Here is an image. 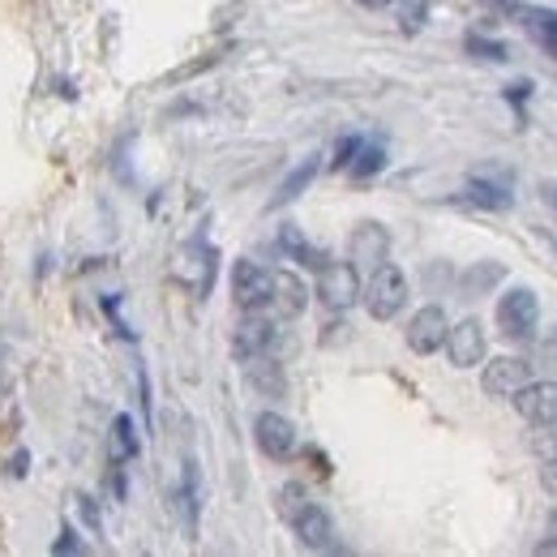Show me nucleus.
I'll use <instances>...</instances> for the list:
<instances>
[{
  "mask_svg": "<svg viewBox=\"0 0 557 557\" xmlns=\"http://www.w3.org/2000/svg\"><path fill=\"white\" fill-rule=\"evenodd\" d=\"M253 437H258V450L271 459H292V450H296V429L278 412H262L253 420Z\"/></svg>",
  "mask_w": 557,
  "mask_h": 557,
  "instance_id": "11",
  "label": "nucleus"
},
{
  "mask_svg": "<svg viewBox=\"0 0 557 557\" xmlns=\"http://www.w3.org/2000/svg\"><path fill=\"white\" fill-rule=\"evenodd\" d=\"M305 300H309V292H305V283L292 275V271H271V313L275 318H296V313H305Z\"/></svg>",
  "mask_w": 557,
  "mask_h": 557,
  "instance_id": "12",
  "label": "nucleus"
},
{
  "mask_svg": "<svg viewBox=\"0 0 557 557\" xmlns=\"http://www.w3.org/2000/svg\"><path fill=\"white\" fill-rule=\"evenodd\" d=\"M278 245H283V249H287V253H292L296 262H305V267H313V271H322V267L331 262V258H326V253H318V249H313V245H309V240H305V236H300L296 227H283Z\"/></svg>",
  "mask_w": 557,
  "mask_h": 557,
  "instance_id": "18",
  "label": "nucleus"
},
{
  "mask_svg": "<svg viewBox=\"0 0 557 557\" xmlns=\"http://www.w3.org/2000/svg\"><path fill=\"white\" fill-rule=\"evenodd\" d=\"M532 429H536V433L528 437V446H532L536 455L554 459V455H557V420H554V424H532Z\"/></svg>",
  "mask_w": 557,
  "mask_h": 557,
  "instance_id": "21",
  "label": "nucleus"
},
{
  "mask_svg": "<svg viewBox=\"0 0 557 557\" xmlns=\"http://www.w3.org/2000/svg\"><path fill=\"white\" fill-rule=\"evenodd\" d=\"M446 331H450L446 313L437 305H424L417 318L408 322V348L417 351V356H433V351L446 344Z\"/></svg>",
  "mask_w": 557,
  "mask_h": 557,
  "instance_id": "10",
  "label": "nucleus"
},
{
  "mask_svg": "<svg viewBox=\"0 0 557 557\" xmlns=\"http://www.w3.org/2000/svg\"><path fill=\"white\" fill-rule=\"evenodd\" d=\"M510 399H515V412L528 424H554L557 420V382H528Z\"/></svg>",
  "mask_w": 557,
  "mask_h": 557,
  "instance_id": "8",
  "label": "nucleus"
},
{
  "mask_svg": "<svg viewBox=\"0 0 557 557\" xmlns=\"http://www.w3.org/2000/svg\"><path fill=\"white\" fill-rule=\"evenodd\" d=\"M549 532H554V536H557V510H554V515H549Z\"/></svg>",
  "mask_w": 557,
  "mask_h": 557,
  "instance_id": "29",
  "label": "nucleus"
},
{
  "mask_svg": "<svg viewBox=\"0 0 557 557\" xmlns=\"http://www.w3.org/2000/svg\"><path fill=\"white\" fill-rule=\"evenodd\" d=\"M463 198L472 202V207H485V210H506L515 198H510V189L506 185H497V181H468V189H463Z\"/></svg>",
  "mask_w": 557,
  "mask_h": 557,
  "instance_id": "15",
  "label": "nucleus"
},
{
  "mask_svg": "<svg viewBox=\"0 0 557 557\" xmlns=\"http://www.w3.org/2000/svg\"><path fill=\"white\" fill-rule=\"evenodd\" d=\"M386 253H391V236H386L382 223H360V227L351 232L348 262L356 271H377V267L386 262Z\"/></svg>",
  "mask_w": 557,
  "mask_h": 557,
  "instance_id": "7",
  "label": "nucleus"
},
{
  "mask_svg": "<svg viewBox=\"0 0 557 557\" xmlns=\"http://www.w3.org/2000/svg\"><path fill=\"white\" fill-rule=\"evenodd\" d=\"M502 275H506V271H502L497 262H485V267H476V271H468V278H463V287H468L472 296H481V292H485V287H493V283H497V278H502Z\"/></svg>",
  "mask_w": 557,
  "mask_h": 557,
  "instance_id": "20",
  "label": "nucleus"
},
{
  "mask_svg": "<svg viewBox=\"0 0 557 557\" xmlns=\"http://www.w3.org/2000/svg\"><path fill=\"white\" fill-rule=\"evenodd\" d=\"M541 485L557 497V455H554V459H545V468H541Z\"/></svg>",
  "mask_w": 557,
  "mask_h": 557,
  "instance_id": "24",
  "label": "nucleus"
},
{
  "mask_svg": "<svg viewBox=\"0 0 557 557\" xmlns=\"http://www.w3.org/2000/svg\"><path fill=\"white\" fill-rule=\"evenodd\" d=\"M313 176H318V159H305V163H300V168L278 185V194L271 198V207H287V202H296V198L309 189V181H313Z\"/></svg>",
  "mask_w": 557,
  "mask_h": 557,
  "instance_id": "16",
  "label": "nucleus"
},
{
  "mask_svg": "<svg viewBox=\"0 0 557 557\" xmlns=\"http://www.w3.org/2000/svg\"><path fill=\"white\" fill-rule=\"evenodd\" d=\"M446 351H450V364L455 369H476L485 360V331H481V322L468 318V322L450 326L446 331Z\"/></svg>",
  "mask_w": 557,
  "mask_h": 557,
  "instance_id": "9",
  "label": "nucleus"
},
{
  "mask_svg": "<svg viewBox=\"0 0 557 557\" xmlns=\"http://www.w3.org/2000/svg\"><path fill=\"white\" fill-rule=\"evenodd\" d=\"M232 296L245 313L253 309H267L271 305V271L258 267V262H236L232 267Z\"/></svg>",
  "mask_w": 557,
  "mask_h": 557,
  "instance_id": "5",
  "label": "nucleus"
},
{
  "mask_svg": "<svg viewBox=\"0 0 557 557\" xmlns=\"http://www.w3.org/2000/svg\"><path fill=\"white\" fill-rule=\"evenodd\" d=\"M468 52L481 57V61H506V44L485 39V35H468Z\"/></svg>",
  "mask_w": 557,
  "mask_h": 557,
  "instance_id": "22",
  "label": "nucleus"
},
{
  "mask_svg": "<svg viewBox=\"0 0 557 557\" xmlns=\"http://www.w3.org/2000/svg\"><path fill=\"white\" fill-rule=\"evenodd\" d=\"M536 554H541V557H557V536L541 541V545H536Z\"/></svg>",
  "mask_w": 557,
  "mask_h": 557,
  "instance_id": "28",
  "label": "nucleus"
},
{
  "mask_svg": "<svg viewBox=\"0 0 557 557\" xmlns=\"http://www.w3.org/2000/svg\"><path fill=\"white\" fill-rule=\"evenodd\" d=\"M528 382H532V364L523 356H497V360H488L485 373H481V386H485L488 399H510Z\"/></svg>",
  "mask_w": 557,
  "mask_h": 557,
  "instance_id": "3",
  "label": "nucleus"
},
{
  "mask_svg": "<svg viewBox=\"0 0 557 557\" xmlns=\"http://www.w3.org/2000/svg\"><path fill=\"white\" fill-rule=\"evenodd\" d=\"M528 90H532L528 82H515V86H506V99H515V103H523V99H528Z\"/></svg>",
  "mask_w": 557,
  "mask_h": 557,
  "instance_id": "26",
  "label": "nucleus"
},
{
  "mask_svg": "<svg viewBox=\"0 0 557 557\" xmlns=\"http://www.w3.org/2000/svg\"><path fill=\"white\" fill-rule=\"evenodd\" d=\"M536 322H541V305H536L532 287H510L497 300V326H502L506 339H532Z\"/></svg>",
  "mask_w": 557,
  "mask_h": 557,
  "instance_id": "2",
  "label": "nucleus"
},
{
  "mask_svg": "<svg viewBox=\"0 0 557 557\" xmlns=\"http://www.w3.org/2000/svg\"><path fill=\"white\" fill-rule=\"evenodd\" d=\"M112 455L116 459H134L138 455V437H134V420L129 417L112 420Z\"/></svg>",
  "mask_w": 557,
  "mask_h": 557,
  "instance_id": "19",
  "label": "nucleus"
},
{
  "mask_svg": "<svg viewBox=\"0 0 557 557\" xmlns=\"http://www.w3.org/2000/svg\"><path fill=\"white\" fill-rule=\"evenodd\" d=\"M275 322L271 318H262V309H253V313H245V322H240V331H236V348L240 356H267V351L275 348Z\"/></svg>",
  "mask_w": 557,
  "mask_h": 557,
  "instance_id": "13",
  "label": "nucleus"
},
{
  "mask_svg": "<svg viewBox=\"0 0 557 557\" xmlns=\"http://www.w3.org/2000/svg\"><path fill=\"white\" fill-rule=\"evenodd\" d=\"M519 17H523V26L532 30V39H536L549 57H557V13L554 9H523V4H519Z\"/></svg>",
  "mask_w": 557,
  "mask_h": 557,
  "instance_id": "14",
  "label": "nucleus"
},
{
  "mask_svg": "<svg viewBox=\"0 0 557 557\" xmlns=\"http://www.w3.org/2000/svg\"><path fill=\"white\" fill-rule=\"evenodd\" d=\"M318 296L326 309H348L351 300L360 296V278H356V267L351 262H326L318 271Z\"/></svg>",
  "mask_w": 557,
  "mask_h": 557,
  "instance_id": "6",
  "label": "nucleus"
},
{
  "mask_svg": "<svg viewBox=\"0 0 557 557\" xmlns=\"http://www.w3.org/2000/svg\"><path fill=\"white\" fill-rule=\"evenodd\" d=\"M348 168H351V176H356V181H369V176H377V172L386 168V150H382L377 141H360Z\"/></svg>",
  "mask_w": 557,
  "mask_h": 557,
  "instance_id": "17",
  "label": "nucleus"
},
{
  "mask_svg": "<svg viewBox=\"0 0 557 557\" xmlns=\"http://www.w3.org/2000/svg\"><path fill=\"white\" fill-rule=\"evenodd\" d=\"M287 523H292V532L300 536L305 549H335V523H331V515H326L322 506L300 502V506L287 515Z\"/></svg>",
  "mask_w": 557,
  "mask_h": 557,
  "instance_id": "4",
  "label": "nucleus"
},
{
  "mask_svg": "<svg viewBox=\"0 0 557 557\" xmlns=\"http://www.w3.org/2000/svg\"><path fill=\"white\" fill-rule=\"evenodd\" d=\"M364 309H369V318H377V322H391L404 305H408V278L399 267H391V262H382L377 271H369V283H364Z\"/></svg>",
  "mask_w": 557,
  "mask_h": 557,
  "instance_id": "1",
  "label": "nucleus"
},
{
  "mask_svg": "<svg viewBox=\"0 0 557 557\" xmlns=\"http://www.w3.org/2000/svg\"><path fill=\"white\" fill-rule=\"evenodd\" d=\"M356 146H360V138H344L339 146H335V159H331V168H348L351 154H356Z\"/></svg>",
  "mask_w": 557,
  "mask_h": 557,
  "instance_id": "23",
  "label": "nucleus"
},
{
  "mask_svg": "<svg viewBox=\"0 0 557 557\" xmlns=\"http://www.w3.org/2000/svg\"><path fill=\"white\" fill-rule=\"evenodd\" d=\"M420 17H424V4H420V0H412V4H404V26H408V30H417Z\"/></svg>",
  "mask_w": 557,
  "mask_h": 557,
  "instance_id": "25",
  "label": "nucleus"
},
{
  "mask_svg": "<svg viewBox=\"0 0 557 557\" xmlns=\"http://www.w3.org/2000/svg\"><path fill=\"white\" fill-rule=\"evenodd\" d=\"M541 194H545V202L557 210V181H545V185H541Z\"/></svg>",
  "mask_w": 557,
  "mask_h": 557,
  "instance_id": "27",
  "label": "nucleus"
}]
</instances>
